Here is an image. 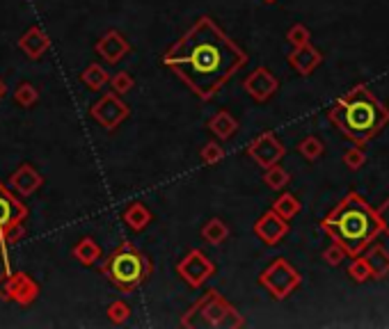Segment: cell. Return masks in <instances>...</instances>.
Wrapping results in <instances>:
<instances>
[{
  "mask_svg": "<svg viewBox=\"0 0 389 329\" xmlns=\"http://www.w3.org/2000/svg\"><path fill=\"white\" fill-rule=\"evenodd\" d=\"M286 234H288V220L279 217L272 208L266 211L259 220L254 222V236L268 247L282 243Z\"/></svg>",
  "mask_w": 389,
  "mask_h": 329,
  "instance_id": "14",
  "label": "cell"
},
{
  "mask_svg": "<svg viewBox=\"0 0 389 329\" xmlns=\"http://www.w3.org/2000/svg\"><path fill=\"white\" fill-rule=\"evenodd\" d=\"M376 215L380 220V227H383V231L389 234V197L383 201V206H380V208L376 211Z\"/></svg>",
  "mask_w": 389,
  "mask_h": 329,
  "instance_id": "35",
  "label": "cell"
},
{
  "mask_svg": "<svg viewBox=\"0 0 389 329\" xmlns=\"http://www.w3.org/2000/svg\"><path fill=\"white\" fill-rule=\"evenodd\" d=\"M39 284L28 273H21V270L12 273L10 268H5V273H0V300L3 302L30 307L39 298Z\"/></svg>",
  "mask_w": 389,
  "mask_h": 329,
  "instance_id": "8",
  "label": "cell"
},
{
  "mask_svg": "<svg viewBox=\"0 0 389 329\" xmlns=\"http://www.w3.org/2000/svg\"><path fill=\"white\" fill-rule=\"evenodd\" d=\"M202 238H204V243H209V245H222L229 238V227L220 217H211L202 227Z\"/></svg>",
  "mask_w": 389,
  "mask_h": 329,
  "instance_id": "23",
  "label": "cell"
},
{
  "mask_svg": "<svg viewBox=\"0 0 389 329\" xmlns=\"http://www.w3.org/2000/svg\"><path fill=\"white\" fill-rule=\"evenodd\" d=\"M259 284L266 288L275 300H286L288 295L302 284V277L286 259H275L259 275Z\"/></svg>",
  "mask_w": 389,
  "mask_h": 329,
  "instance_id": "7",
  "label": "cell"
},
{
  "mask_svg": "<svg viewBox=\"0 0 389 329\" xmlns=\"http://www.w3.org/2000/svg\"><path fill=\"white\" fill-rule=\"evenodd\" d=\"M105 316L112 325H124L131 318V304L124 300H115L110 307H108Z\"/></svg>",
  "mask_w": 389,
  "mask_h": 329,
  "instance_id": "28",
  "label": "cell"
},
{
  "mask_svg": "<svg viewBox=\"0 0 389 329\" xmlns=\"http://www.w3.org/2000/svg\"><path fill=\"white\" fill-rule=\"evenodd\" d=\"M5 96H7V85H5V80L0 78V101H3Z\"/></svg>",
  "mask_w": 389,
  "mask_h": 329,
  "instance_id": "36",
  "label": "cell"
},
{
  "mask_svg": "<svg viewBox=\"0 0 389 329\" xmlns=\"http://www.w3.org/2000/svg\"><path fill=\"white\" fill-rule=\"evenodd\" d=\"M286 39H288V44H291L293 48H298V46L309 44L311 32H309V28H304L302 23H295V26H291V30L286 32Z\"/></svg>",
  "mask_w": 389,
  "mask_h": 329,
  "instance_id": "32",
  "label": "cell"
},
{
  "mask_svg": "<svg viewBox=\"0 0 389 329\" xmlns=\"http://www.w3.org/2000/svg\"><path fill=\"white\" fill-rule=\"evenodd\" d=\"M14 101L16 105H21V108H32V105L39 101L37 87L32 85V82H19L14 89Z\"/></svg>",
  "mask_w": 389,
  "mask_h": 329,
  "instance_id": "26",
  "label": "cell"
},
{
  "mask_svg": "<svg viewBox=\"0 0 389 329\" xmlns=\"http://www.w3.org/2000/svg\"><path fill=\"white\" fill-rule=\"evenodd\" d=\"M110 82V87H112V92L115 94H129L131 89L135 87V80H133V76H131L129 71H119V73H115V76L108 80Z\"/></svg>",
  "mask_w": 389,
  "mask_h": 329,
  "instance_id": "30",
  "label": "cell"
},
{
  "mask_svg": "<svg viewBox=\"0 0 389 329\" xmlns=\"http://www.w3.org/2000/svg\"><path fill=\"white\" fill-rule=\"evenodd\" d=\"M364 252H367L364 259L369 263L371 279H385L389 275V252L383 245H374V243H371Z\"/></svg>",
  "mask_w": 389,
  "mask_h": 329,
  "instance_id": "19",
  "label": "cell"
},
{
  "mask_svg": "<svg viewBox=\"0 0 389 329\" xmlns=\"http://www.w3.org/2000/svg\"><path fill=\"white\" fill-rule=\"evenodd\" d=\"M19 48H21L23 55L30 57V60H39V57L44 55V53L48 51V48H51V37L46 35L44 28L30 26V28L21 35Z\"/></svg>",
  "mask_w": 389,
  "mask_h": 329,
  "instance_id": "16",
  "label": "cell"
},
{
  "mask_svg": "<svg viewBox=\"0 0 389 329\" xmlns=\"http://www.w3.org/2000/svg\"><path fill=\"white\" fill-rule=\"evenodd\" d=\"M243 89L254 98L256 103H266V101H270V98L277 94L279 80H277V76L270 69L259 67V69H254L250 76L243 80Z\"/></svg>",
  "mask_w": 389,
  "mask_h": 329,
  "instance_id": "12",
  "label": "cell"
},
{
  "mask_svg": "<svg viewBox=\"0 0 389 329\" xmlns=\"http://www.w3.org/2000/svg\"><path fill=\"white\" fill-rule=\"evenodd\" d=\"M129 51H131L129 39L124 37L119 30H108L105 35L96 41V53H98V57H103L108 64L122 62L124 57L129 55Z\"/></svg>",
  "mask_w": 389,
  "mask_h": 329,
  "instance_id": "15",
  "label": "cell"
},
{
  "mask_svg": "<svg viewBox=\"0 0 389 329\" xmlns=\"http://www.w3.org/2000/svg\"><path fill=\"white\" fill-rule=\"evenodd\" d=\"M181 327L200 329V327H245V318L222 298L218 291H206L204 298L197 300L181 318Z\"/></svg>",
  "mask_w": 389,
  "mask_h": 329,
  "instance_id": "5",
  "label": "cell"
},
{
  "mask_svg": "<svg viewBox=\"0 0 389 329\" xmlns=\"http://www.w3.org/2000/svg\"><path fill=\"white\" fill-rule=\"evenodd\" d=\"M247 60V53L211 16H200L163 55L165 67L202 101H211Z\"/></svg>",
  "mask_w": 389,
  "mask_h": 329,
  "instance_id": "1",
  "label": "cell"
},
{
  "mask_svg": "<svg viewBox=\"0 0 389 329\" xmlns=\"http://www.w3.org/2000/svg\"><path fill=\"white\" fill-rule=\"evenodd\" d=\"M346 257H348V254H346L344 247H342V245H337V243H332L325 252H323V259H325V261L330 263V266H335V268H337V266H342Z\"/></svg>",
  "mask_w": 389,
  "mask_h": 329,
  "instance_id": "34",
  "label": "cell"
},
{
  "mask_svg": "<svg viewBox=\"0 0 389 329\" xmlns=\"http://www.w3.org/2000/svg\"><path fill=\"white\" fill-rule=\"evenodd\" d=\"M200 155H202V162L211 167V164H218L222 158H225V149H222L220 142H215V139H213V142H206L202 146V153Z\"/></svg>",
  "mask_w": 389,
  "mask_h": 329,
  "instance_id": "31",
  "label": "cell"
},
{
  "mask_svg": "<svg viewBox=\"0 0 389 329\" xmlns=\"http://www.w3.org/2000/svg\"><path fill=\"white\" fill-rule=\"evenodd\" d=\"M30 215L28 206L16 197L7 183L0 181V250L7 252V247L19 243L26 236V220Z\"/></svg>",
  "mask_w": 389,
  "mask_h": 329,
  "instance_id": "6",
  "label": "cell"
},
{
  "mask_svg": "<svg viewBox=\"0 0 389 329\" xmlns=\"http://www.w3.org/2000/svg\"><path fill=\"white\" fill-rule=\"evenodd\" d=\"M247 155H250L259 167L266 169V167H270V164L282 160L286 155V149L272 130H266V133L256 135L252 142L247 144Z\"/></svg>",
  "mask_w": 389,
  "mask_h": 329,
  "instance_id": "11",
  "label": "cell"
},
{
  "mask_svg": "<svg viewBox=\"0 0 389 329\" xmlns=\"http://www.w3.org/2000/svg\"><path fill=\"white\" fill-rule=\"evenodd\" d=\"M321 229L332 238V243L342 245L351 259L360 257L383 234L376 211L355 190L328 213V217L321 222Z\"/></svg>",
  "mask_w": 389,
  "mask_h": 329,
  "instance_id": "2",
  "label": "cell"
},
{
  "mask_svg": "<svg viewBox=\"0 0 389 329\" xmlns=\"http://www.w3.org/2000/svg\"><path fill=\"white\" fill-rule=\"evenodd\" d=\"M348 277L353 279V282H358V284H364V282H369V279H371L369 263H367V259L362 257V254L351 261V266H348Z\"/></svg>",
  "mask_w": 389,
  "mask_h": 329,
  "instance_id": "29",
  "label": "cell"
},
{
  "mask_svg": "<svg viewBox=\"0 0 389 329\" xmlns=\"http://www.w3.org/2000/svg\"><path fill=\"white\" fill-rule=\"evenodd\" d=\"M177 275L184 279L190 288H202L215 275V263L206 257L202 250H190L186 257L177 263Z\"/></svg>",
  "mask_w": 389,
  "mask_h": 329,
  "instance_id": "9",
  "label": "cell"
},
{
  "mask_svg": "<svg viewBox=\"0 0 389 329\" xmlns=\"http://www.w3.org/2000/svg\"><path fill=\"white\" fill-rule=\"evenodd\" d=\"M80 80L85 82V87H89L92 92H101V89L108 85V80H110V73H108L101 64L92 62L89 67L80 71Z\"/></svg>",
  "mask_w": 389,
  "mask_h": 329,
  "instance_id": "22",
  "label": "cell"
},
{
  "mask_svg": "<svg viewBox=\"0 0 389 329\" xmlns=\"http://www.w3.org/2000/svg\"><path fill=\"white\" fill-rule=\"evenodd\" d=\"M71 254H73V259H76L80 266H85V268H92L94 263H98L103 259L101 245H98L94 238H82V240H78Z\"/></svg>",
  "mask_w": 389,
  "mask_h": 329,
  "instance_id": "21",
  "label": "cell"
},
{
  "mask_svg": "<svg viewBox=\"0 0 389 329\" xmlns=\"http://www.w3.org/2000/svg\"><path fill=\"white\" fill-rule=\"evenodd\" d=\"M103 277L122 293H133L154 273V266L133 243H122L108 254L101 266Z\"/></svg>",
  "mask_w": 389,
  "mask_h": 329,
  "instance_id": "4",
  "label": "cell"
},
{
  "mask_svg": "<svg viewBox=\"0 0 389 329\" xmlns=\"http://www.w3.org/2000/svg\"><path fill=\"white\" fill-rule=\"evenodd\" d=\"M364 162H367V155H364L362 146H353V149H348V151L344 153V164L351 171H358Z\"/></svg>",
  "mask_w": 389,
  "mask_h": 329,
  "instance_id": "33",
  "label": "cell"
},
{
  "mask_svg": "<svg viewBox=\"0 0 389 329\" xmlns=\"http://www.w3.org/2000/svg\"><path fill=\"white\" fill-rule=\"evenodd\" d=\"M321 62H323V55L311 44L298 46L291 51V55H288V64H291L300 76H309V73L316 69Z\"/></svg>",
  "mask_w": 389,
  "mask_h": 329,
  "instance_id": "17",
  "label": "cell"
},
{
  "mask_svg": "<svg viewBox=\"0 0 389 329\" xmlns=\"http://www.w3.org/2000/svg\"><path fill=\"white\" fill-rule=\"evenodd\" d=\"M261 3H266V5H272V3H277V0H261Z\"/></svg>",
  "mask_w": 389,
  "mask_h": 329,
  "instance_id": "37",
  "label": "cell"
},
{
  "mask_svg": "<svg viewBox=\"0 0 389 329\" xmlns=\"http://www.w3.org/2000/svg\"><path fill=\"white\" fill-rule=\"evenodd\" d=\"M328 114L335 126L358 146H367L389 123V108L364 85H355L348 94L337 98Z\"/></svg>",
  "mask_w": 389,
  "mask_h": 329,
  "instance_id": "3",
  "label": "cell"
},
{
  "mask_svg": "<svg viewBox=\"0 0 389 329\" xmlns=\"http://www.w3.org/2000/svg\"><path fill=\"white\" fill-rule=\"evenodd\" d=\"M152 220H154L152 211H149L147 206L140 204V201L131 204L129 208L124 211V215H122V222L126 224V229H131V231H135V234L145 231V229L152 224Z\"/></svg>",
  "mask_w": 389,
  "mask_h": 329,
  "instance_id": "20",
  "label": "cell"
},
{
  "mask_svg": "<svg viewBox=\"0 0 389 329\" xmlns=\"http://www.w3.org/2000/svg\"><path fill=\"white\" fill-rule=\"evenodd\" d=\"M206 128H209L218 139H222V142H225V139H231V137L236 135L238 121H236V117L229 110H220V112H215L213 117L209 119Z\"/></svg>",
  "mask_w": 389,
  "mask_h": 329,
  "instance_id": "18",
  "label": "cell"
},
{
  "mask_svg": "<svg viewBox=\"0 0 389 329\" xmlns=\"http://www.w3.org/2000/svg\"><path fill=\"white\" fill-rule=\"evenodd\" d=\"M41 185H44V176H41L30 162L19 164V167L10 174V178H7V188H10L16 197H21V199L32 197Z\"/></svg>",
  "mask_w": 389,
  "mask_h": 329,
  "instance_id": "13",
  "label": "cell"
},
{
  "mask_svg": "<svg viewBox=\"0 0 389 329\" xmlns=\"http://www.w3.org/2000/svg\"><path fill=\"white\" fill-rule=\"evenodd\" d=\"M300 208H302V204L298 201V197L291 192H282L275 199V204H272V211L284 220H293L298 213H300Z\"/></svg>",
  "mask_w": 389,
  "mask_h": 329,
  "instance_id": "24",
  "label": "cell"
},
{
  "mask_svg": "<svg viewBox=\"0 0 389 329\" xmlns=\"http://www.w3.org/2000/svg\"><path fill=\"white\" fill-rule=\"evenodd\" d=\"M288 181H291V174H288V171L279 162L266 167V174H263V183H266L270 190H284V188L288 185Z\"/></svg>",
  "mask_w": 389,
  "mask_h": 329,
  "instance_id": "25",
  "label": "cell"
},
{
  "mask_svg": "<svg viewBox=\"0 0 389 329\" xmlns=\"http://www.w3.org/2000/svg\"><path fill=\"white\" fill-rule=\"evenodd\" d=\"M298 151H300V155L304 160H318L321 155H323V151H325V146H323V142L318 137H314V135H309V137H304L300 144H298Z\"/></svg>",
  "mask_w": 389,
  "mask_h": 329,
  "instance_id": "27",
  "label": "cell"
},
{
  "mask_svg": "<svg viewBox=\"0 0 389 329\" xmlns=\"http://www.w3.org/2000/svg\"><path fill=\"white\" fill-rule=\"evenodd\" d=\"M129 114H131V108L122 101L119 94H112V92L103 94L92 108H89V117L105 130H117L122 123L129 119Z\"/></svg>",
  "mask_w": 389,
  "mask_h": 329,
  "instance_id": "10",
  "label": "cell"
}]
</instances>
